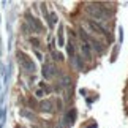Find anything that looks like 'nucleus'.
<instances>
[{"label":"nucleus","mask_w":128,"mask_h":128,"mask_svg":"<svg viewBox=\"0 0 128 128\" xmlns=\"http://www.w3.org/2000/svg\"><path fill=\"white\" fill-rule=\"evenodd\" d=\"M56 22H57V14H56V13H51V21H49V24H51V26H54Z\"/></svg>","instance_id":"nucleus-11"},{"label":"nucleus","mask_w":128,"mask_h":128,"mask_svg":"<svg viewBox=\"0 0 128 128\" xmlns=\"http://www.w3.org/2000/svg\"><path fill=\"white\" fill-rule=\"evenodd\" d=\"M36 96L41 98V96H43V90H36Z\"/></svg>","instance_id":"nucleus-14"},{"label":"nucleus","mask_w":128,"mask_h":128,"mask_svg":"<svg viewBox=\"0 0 128 128\" xmlns=\"http://www.w3.org/2000/svg\"><path fill=\"white\" fill-rule=\"evenodd\" d=\"M27 19H28V22H30V26L35 28L36 32H43V26H41V22L38 21L36 18H32L30 14H27Z\"/></svg>","instance_id":"nucleus-5"},{"label":"nucleus","mask_w":128,"mask_h":128,"mask_svg":"<svg viewBox=\"0 0 128 128\" xmlns=\"http://www.w3.org/2000/svg\"><path fill=\"white\" fill-rule=\"evenodd\" d=\"M81 49H82V54H84V57L87 58V60H90V58H92V49H90V44L86 43V41H82Z\"/></svg>","instance_id":"nucleus-6"},{"label":"nucleus","mask_w":128,"mask_h":128,"mask_svg":"<svg viewBox=\"0 0 128 128\" xmlns=\"http://www.w3.org/2000/svg\"><path fill=\"white\" fill-rule=\"evenodd\" d=\"M88 128H96V125H95V124H93V125H90V126H88Z\"/></svg>","instance_id":"nucleus-15"},{"label":"nucleus","mask_w":128,"mask_h":128,"mask_svg":"<svg viewBox=\"0 0 128 128\" xmlns=\"http://www.w3.org/2000/svg\"><path fill=\"white\" fill-rule=\"evenodd\" d=\"M51 108H52V103H51V101H43V103H41V111L51 112V111H52Z\"/></svg>","instance_id":"nucleus-7"},{"label":"nucleus","mask_w":128,"mask_h":128,"mask_svg":"<svg viewBox=\"0 0 128 128\" xmlns=\"http://www.w3.org/2000/svg\"><path fill=\"white\" fill-rule=\"evenodd\" d=\"M62 26L58 27V46H63V35H62Z\"/></svg>","instance_id":"nucleus-8"},{"label":"nucleus","mask_w":128,"mask_h":128,"mask_svg":"<svg viewBox=\"0 0 128 128\" xmlns=\"http://www.w3.org/2000/svg\"><path fill=\"white\" fill-rule=\"evenodd\" d=\"M52 57H54V60H58V62L63 60V56H62L60 52H52Z\"/></svg>","instance_id":"nucleus-10"},{"label":"nucleus","mask_w":128,"mask_h":128,"mask_svg":"<svg viewBox=\"0 0 128 128\" xmlns=\"http://www.w3.org/2000/svg\"><path fill=\"white\" fill-rule=\"evenodd\" d=\"M56 65H52V63H44L43 66V76L46 78V79H51V78L56 76Z\"/></svg>","instance_id":"nucleus-3"},{"label":"nucleus","mask_w":128,"mask_h":128,"mask_svg":"<svg viewBox=\"0 0 128 128\" xmlns=\"http://www.w3.org/2000/svg\"><path fill=\"white\" fill-rule=\"evenodd\" d=\"M32 43H33V46H35V48H38V46H40V41H38L36 38H35V40L32 38Z\"/></svg>","instance_id":"nucleus-13"},{"label":"nucleus","mask_w":128,"mask_h":128,"mask_svg":"<svg viewBox=\"0 0 128 128\" xmlns=\"http://www.w3.org/2000/svg\"><path fill=\"white\" fill-rule=\"evenodd\" d=\"M18 57H19V63H21V66L24 68V70H27V71H33L35 73V63H33L32 60H30V57H27L24 52H19L18 54Z\"/></svg>","instance_id":"nucleus-2"},{"label":"nucleus","mask_w":128,"mask_h":128,"mask_svg":"<svg viewBox=\"0 0 128 128\" xmlns=\"http://www.w3.org/2000/svg\"><path fill=\"white\" fill-rule=\"evenodd\" d=\"M68 44H70V46H68V54H70L71 57H74V44H73L71 41L68 43Z\"/></svg>","instance_id":"nucleus-9"},{"label":"nucleus","mask_w":128,"mask_h":128,"mask_svg":"<svg viewBox=\"0 0 128 128\" xmlns=\"http://www.w3.org/2000/svg\"><path fill=\"white\" fill-rule=\"evenodd\" d=\"M63 86H70V78H63Z\"/></svg>","instance_id":"nucleus-12"},{"label":"nucleus","mask_w":128,"mask_h":128,"mask_svg":"<svg viewBox=\"0 0 128 128\" xmlns=\"http://www.w3.org/2000/svg\"><path fill=\"white\" fill-rule=\"evenodd\" d=\"M88 27L92 28L95 33H101V35H108V30H106V27L104 26H101L100 22H95V21H88Z\"/></svg>","instance_id":"nucleus-4"},{"label":"nucleus","mask_w":128,"mask_h":128,"mask_svg":"<svg viewBox=\"0 0 128 128\" xmlns=\"http://www.w3.org/2000/svg\"><path fill=\"white\" fill-rule=\"evenodd\" d=\"M87 13L90 14L93 19L96 21H106V18L109 16V11L104 10V6H101L100 3H92L87 6Z\"/></svg>","instance_id":"nucleus-1"}]
</instances>
